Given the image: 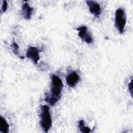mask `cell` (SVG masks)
I'll list each match as a JSON object with an SVG mask.
<instances>
[{"mask_svg": "<svg viewBox=\"0 0 133 133\" xmlns=\"http://www.w3.org/2000/svg\"><path fill=\"white\" fill-rule=\"evenodd\" d=\"M50 90L49 94H46L45 100L50 105H54L61 98L63 88V84L61 79L55 74L51 76Z\"/></svg>", "mask_w": 133, "mask_h": 133, "instance_id": "obj_1", "label": "cell"}, {"mask_svg": "<svg viewBox=\"0 0 133 133\" xmlns=\"http://www.w3.org/2000/svg\"><path fill=\"white\" fill-rule=\"evenodd\" d=\"M40 125L44 132H47L52 127V118L49 108L47 105H43L41 108Z\"/></svg>", "mask_w": 133, "mask_h": 133, "instance_id": "obj_2", "label": "cell"}, {"mask_svg": "<svg viewBox=\"0 0 133 133\" xmlns=\"http://www.w3.org/2000/svg\"><path fill=\"white\" fill-rule=\"evenodd\" d=\"M126 24V15L122 8L117 9L115 12V25L120 34L124 33Z\"/></svg>", "mask_w": 133, "mask_h": 133, "instance_id": "obj_3", "label": "cell"}, {"mask_svg": "<svg viewBox=\"0 0 133 133\" xmlns=\"http://www.w3.org/2000/svg\"><path fill=\"white\" fill-rule=\"evenodd\" d=\"M76 30L78 31V35L82 41L87 44H91L93 42L94 39L88 28L85 25H82L77 28Z\"/></svg>", "mask_w": 133, "mask_h": 133, "instance_id": "obj_4", "label": "cell"}, {"mask_svg": "<svg viewBox=\"0 0 133 133\" xmlns=\"http://www.w3.org/2000/svg\"><path fill=\"white\" fill-rule=\"evenodd\" d=\"M26 57L31 60L35 64H37L38 61L40 59L39 51L38 48L34 46L29 47L26 52Z\"/></svg>", "mask_w": 133, "mask_h": 133, "instance_id": "obj_5", "label": "cell"}, {"mask_svg": "<svg viewBox=\"0 0 133 133\" xmlns=\"http://www.w3.org/2000/svg\"><path fill=\"white\" fill-rule=\"evenodd\" d=\"M86 3L88 6L90 12L94 15L95 17H99L102 11L100 4L94 1H86Z\"/></svg>", "mask_w": 133, "mask_h": 133, "instance_id": "obj_6", "label": "cell"}, {"mask_svg": "<svg viewBox=\"0 0 133 133\" xmlns=\"http://www.w3.org/2000/svg\"><path fill=\"white\" fill-rule=\"evenodd\" d=\"M79 81V76L75 71H72L69 73L65 78L67 85L71 88L74 87Z\"/></svg>", "mask_w": 133, "mask_h": 133, "instance_id": "obj_7", "label": "cell"}, {"mask_svg": "<svg viewBox=\"0 0 133 133\" xmlns=\"http://www.w3.org/2000/svg\"><path fill=\"white\" fill-rule=\"evenodd\" d=\"M34 8L30 6V5L26 3H24L21 7V11L22 16L25 20H29L31 19L32 15Z\"/></svg>", "mask_w": 133, "mask_h": 133, "instance_id": "obj_8", "label": "cell"}, {"mask_svg": "<svg viewBox=\"0 0 133 133\" xmlns=\"http://www.w3.org/2000/svg\"><path fill=\"white\" fill-rule=\"evenodd\" d=\"M9 131V125L5 118L1 116L0 131L2 133H8Z\"/></svg>", "mask_w": 133, "mask_h": 133, "instance_id": "obj_9", "label": "cell"}, {"mask_svg": "<svg viewBox=\"0 0 133 133\" xmlns=\"http://www.w3.org/2000/svg\"><path fill=\"white\" fill-rule=\"evenodd\" d=\"M78 128H79L80 131L83 133H88L91 132V129L89 127L85 126L84 121L82 119L78 122Z\"/></svg>", "mask_w": 133, "mask_h": 133, "instance_id": "obj_10", "label": "cell"}, {"mask_svg": "<svg viewBox=\"0 0 133 133\" xmlns=\"http://www.w3.org/2000/svg\"><path fill=\"white\" fill-rule=\"evenodd\" d=\"M11 48L12 51V52L17 56H19V47L18 45L15 43L14 42L11 44Z\"/></svg>", "mask_w": 133, "mask_h": 133, "instance_id": "obj_11", "label": "cell"}, {"mask_svg": "<svg viewBox=\"0 0 133 133\" xmlns=\"http://www.w3.org/2000/svg\"><path fill=\"white\" fill-rule=\"evenodd\" d=\"M7 7H8V3L6 1H3V3H2V12H5L7 9Z\"/></svg>", "mask_w": 133, "mask_h": 133, "instance_id": "obj_12", "label": "cell"}, {"mask_svg": "<svg viewBox=\"0 0 133 133\" xmlns=\"http://www.w3.org/2000/svg\"><path fill=\"white\" fill-rule=\"evenodd\" d=\"M128 89H129V91L130 92V94L132 97V79L128 84Z\"/></svg>", "mask_w": 133, "mask_h": 133, "instance_id": "obj_13", "label": "cell"}]
</instances>
